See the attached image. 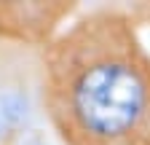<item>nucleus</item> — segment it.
I'll list each match as a JSON object with an SVG mask.
<instances>
[{"instance_id": "nucleus-1", "label": "nucleus", "mask_w": 150, "mask_h": 145, "mask_svg": "<svg viewBox=\"0 0 150 145\" xmlns=\"http://www.w3.org/2000/svg\"><path fill=\"white\" fill-rule=\"evenodd\" d=\"M43 81L62 145H150V46L137 3L83 6L43 48Z\"/></svg>"}, {"instance_id": "nucleus-3", "label": "nucleus", "mask_w": 150, "mask_h": 145, "mask_svg": "<svg viewBox=\"0 0 150 145\" xmlns=\"http://www.w3.org/2000/svg\"><path fill=\"white\" fill-rule=\"evenodd\" d=\"M81 8L83 3L78 0L0 3V43L46 48Z\"/></svg>"}, {"instance_id": "nucleus-4", "label": "nucleus", "mask_w": 150, "mask_h": 145, "mask_svg": "<svg viewBox=\"0 0 150 145\" xmlns=\"http://www.w3.org/2000/svg\"><path fill=\"white\" fill-rule=\"evenodd\" d=\"M137 8H139V14H142L145 24H150V3H137Z\"/></svg>"}, {"instance_id": "nucleus-2", "label": "nucleus", "mask_w": 150, "mask_h": 145, "mask_svg": "<svg viewBox=\"0 0 150 145\" xmlns=\"http://www.w3.org/2000/svg\"><path fill=\"white\" fill-rule=\"evenodd\" d=\"M43 83V48L0 43V145H62Z\"/></svg>"}]
</instances>
